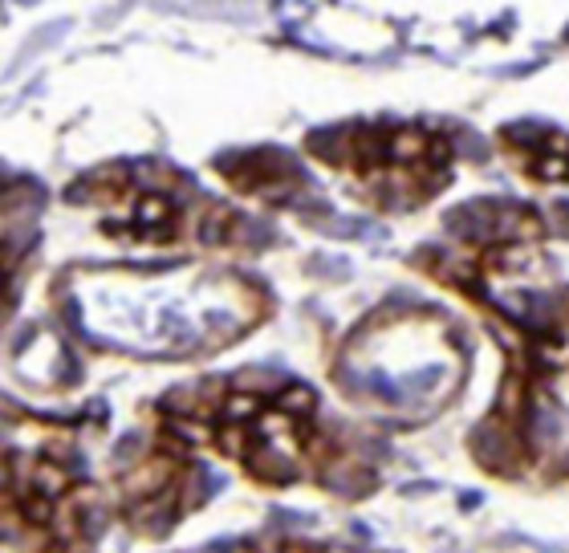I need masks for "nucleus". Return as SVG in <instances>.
<instances>
[{"label": "nucleus", "instance_id": "f257e3e1", "mask_svg": "<svg viewBox=\"0 0 569 553\" xmlns=\"http://www.w3.org/2000/svg\"><path fill=\"white\" fill-rule=\"evenodd\" d=\"M472 452L476 460H480L484 468H492V472H513V468L521 464V436L513 423H504L500 415H492V419H484L480 428H476L472 436Z\"/></svg>", "mask_w": 569, "mask_h": 553}, {"label": "nucleus", "instance_id": "f03ea898", "mask_svg": "<svg viewBox=\"0 0 569 553\" xmlns=\"http://www.w3.org/2000/svg\"><path fill=\"white\" fill-rule=\"evenodd\" d=\"M179 472V464L176 460H167V456H159L155 452V460H142V464H134L131 472L123 476V497L126 501H134V505H147V501H155V497H163V492H171V476Z\"/></svg>", "mask_w": 569, "mask_h": 553}, {"label": "nucleus", "instance_id": "7ed1b4c3", "mask_svg": "<svg viewBox=\"0 0 569 553\" xmlns=\"http://www.w3.org/2000/svg\"><path fill=\"white\" fill-rule=\"evenodd\" d=\"M496 415L513 428H521V419L529 415V378L521 370H508L500 383V399H496Z\"/></svg>", "mask_w": 569, "mask_h": 553}, {"label": "nucleus", "instance_id": "20e7f679", "mask_svg": "<svg viewBox=\"0 0 569 553\" xmlns=\"http://www.w3.org/2000/svg\"><path fill=\"white\" fill-rule=\"evenodd\" d=\"M391 159L399 163V168H423V159H427L431 151V139L419 131V126H399V131L391 134Z\"/></svg>", "mask_w": 569, "mask_h": 553}, {"label": "nucleus", "instance_id": "39448f33", "mask_svg": "<svg viewBox=\"0 0 569 553\" xmlns=\"http://www.w3.org/2000/svg\"><path fill=\"white\" fill-rule=\"evenodd\" d=\"M245 468L256 480H289V456H280V448L272 444H256L245 456Z\"/></svg>", "mask_w": 569, "mask_h": 553}, {"label": "nucleus", "instance_id": "423d86ee", "mask_svg": "<svg viewBox=\"0 0 569 553\" xmlns=\"http://www.w3.org/2000/svg\"><path fill=\"white\" fill-rule=\"evenodd\" d=\"M171 200H167L163 192H147L139 203H134V224L142 229V237L147 232H159V229H171Z\"/></svg>", "mask_w": 569, "mask_h": 553}, {"label": "nucleus", "instance_id": "0eeeda50", "mask_svg": "<svg viewBox=\"0 0 569 553\" xmlns=\"http://www.w3.org/2000/svg\"><path fill=\"white\" fill-rule=\"evenodd\" d=\"M33 492H41V497H49V501L65 497V492H70V472H65V464L41 460V464L33 468Z\"/></svg>", "mask_w": 569, "mask_h": 553}, {"label": "nucleus", "instance_id": "6e6552de", "mask_svg": "<svg viewBox=\"0 0 569 553\" xmlns=\"http://www.w3.org/2000/svg\"><path fill=\"white\" fill-rule=\"evenodd\" d=\"M261 403L264 399H256V395H245V391H232V395L224 399V407H220V411H224V423H256L261 419Z\"/></svg>", "mask_w": 569, "mask_h": 553}, {"label": "nucleus", "instance_id": "1a4fd4ad", "mask_svg": "<svg viewBox=\"0 0 569 553\" xmlns=\"http://www.w3.org/2000/svg\"><path fill=\"white\" fill-rule=\"evenodd\" d=\"M232 224H237V212L228 208V203H216V208H208V216H203L200 240L203 245H224L228 232H232Z\"/></svg>", "mask_w": 569, "mask_h": 553}, {"label": "nucleus", "instance_id": "9d476101", "mask_svg": "<svg viewBox=\"0 0 569 553\" xmlns=\"http://www.w3.org/2000/svg\"><path fill=\"white\" fill-rule=\"evenodd\" d=\"M277 399V411H285V415H293V419H306V415H314V407H317V395L309 391V386H285L280 395H272Z\"/></svg>", "mask_w": 569, "mask_h": 553}, {"label": "nucleus", "instance_id": "9b49d317", "mask_svg": "<svg viewBox=\"0 0 569 553\" xmlns=\"http://www.w3.org/2000/svg\"><path fill=\"white\" fill-rule=\"evenodd\" d=\"M21 517H25L33 529H45V525H53V521H57V509H53L49 497H41V492H29L25 501H21Z\"/></svg>", "mask_w": 569, "mask_h": 553}, {"label": "nucleus", "instance_id": "f8f14e48", "mask_svg": "<svg viewBox=\"0 0 569 553\" xmlns=\"http://www.w3.org/2000/svg\"><path fill=\"white\" fill-rule=\"evenodd\" d=\"M216 439H220V448H224L228 456L245 460L248 452H253V448H248V428H245V423H224V428L216 431Z\"/></svg>", "mask_w": 569, "mask_h": 553}, {"label": "nucleus", "instance_id": "ddd939ff", "mask_svg": "<svg viewBox=\"0 0 569 553\" xmlns=\"http://www.w3.org/2000/svg\"><path fill=\"white\" fill-rule=\"evenodd\" d=\"M232 391H245V395H256L261 399V391H285V383H277L272 375H264V370H245V375H237V386Z\"/></svg>", "mask_w": 569, "mask_h": 553}, {"label": "nucleus", "instance_id": "4468645a", "mask_svg": "<svg viewBox=\"0 0 569 553\" xmlns=\"http://www.w3.org/2000/svg\"><path fill=\"white\" fill-rule=\"evenodd\" d=\"M533 171L541 179H569V159H561V155H541L533 163Z\"/></svg>", "mask_w": 569, "mask_h": 553}, {"label": "nucleus", "instance_id": "2eb2a0df", "mask_svg": "<svg viewBox=\"0 0 569 553\" xmlns=\"http://www.w3.org/2000/svg\"><path fill=\"white\" fill-rule=\"evenodd\" d=\"M447 159H452V143H447V139H431V151H427V159H423V171L447 168Z\"/></svg>", "mask_w": 569, "mask_h": 553}, {"label": "nucleus", "instance_id": "dca6fc26", "mask_svg": "<svg viewBox=\"0 0 569 553\" xmlns=\"http://www.w3.org/2000/svg\"><path fill=\"white\" fill-rule=\"evenodd\" d=\"M549 155L569 159V139H565V134H549Z\"/></svg>", "mask_w": 569, "mask_h": 553}]
</instances>
